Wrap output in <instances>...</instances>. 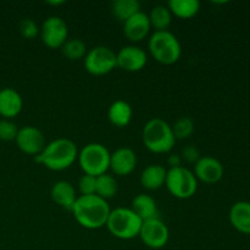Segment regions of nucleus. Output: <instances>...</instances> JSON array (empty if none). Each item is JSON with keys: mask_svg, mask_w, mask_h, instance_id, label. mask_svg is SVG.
<instances>
[{"mask_svg": "<svg viewBox=\"0 0 250 250\" xmlns=\"http://www.w3.org/2000/svg\"><path fill=\"white\" fill-rule=\"evenodd\" d=\"M110 211L109 203L97 194L77 197L71 210L76 221L87 229H99L106 226Z\"/></svg>", "mask_w": 250, "mask_h": 250, "instance_id": "f257e3e1", "label": "nucleus"}, {"mask_svg": "<svg viewBox=\"0 0 250 250\" xmlns=\"http://www.w3.org/2000/svg\"><path fill=\"white\" fill-rule=\"evenodd\" d=\"M78 149L75 142L68 138H58L46 144L34 161L51 171H63L76 163Z\"/></svg>", "mask_w": 250, "mask_h": 250, "instance_id": "f03ea898", "label": "nucleus"}, {"mask_svg": "<svg viewBox=\"0 0 250 250\" xmlns=\"http://www.w3.org/2000/svg\"><path fill=\"white\" fill-rule=\"evenodd\" d=\"M142 139L144 146L154 154L170 153L176 144L172 127L160 117H154L144 125Z\"/></svg>", "mask_w": 250, "mask_h": 250, "instance_id": "7ed1b4c3", "label": "nucleus"}, {"mask_svg": "<svg viewBox=\"0 0 250 250\" xmlns=\"http://www.w3.org/2000/svg\"><path fill=\"white\" fill-rule=\"evenodd\" d=\"M142 224L141 217L131 208H116L110 211L106 227L114 237L128 241L139 236Z\"/></svg>", "mask_w": 250, "mask_h": 250, "instance_id": "20e7f679", "label": "nucleus"}, {"mask_svg": "<svg viewBox=\"0 0 250 250\" xmlns=\"http://www.w3.org/2000/svg\"><path fill=\"white\" fill-rule=\"evenodd\" d=\"M149 53L163 65L176 63L182 54V46L177 37L170 31L154 32L148 42Z\"/></svg>", "mask_w": 250, "mask_h": 250, "instance_id": "39448f33", "label": "nucleus"}, {"mask_svg": "<svg viewBox=\"0 0 250 250\" xmlns=\"http://www.w3.org/2000/svg\"><path fill=\"white\" fill-rule=\"evenodd\" d=\"M110 155L104 144L89 143L78 151L77 160L84 175L98 177L110 170Z\"/></svg>", "mask_w": 250, "mask_h": 250, "instance_id": "423d86ee", "label": "nucleus"}, {"mask_svg": "<svg viewBox=\"0 0 250 250\" xmlns=\"http://www.w3.org/2000/svg\"><path fill=\"white\" fill-rule=\"evenodd\" d=\"M165 186L172 197L177 199H189L197 193L198 180L189 168L178 166L168 168Z\"/></svg>", "mask_w": 250, "mask_h": 250, "instance_id": "0eeeda50", "label": "nucleus"}, {"mask_svg": "<svg viewBox=\"0 0 250 250\" xmlns=\"http://www.w3.org/2000/svg\"><path fill=\"white\" fill-rule=\"evenodd\" d=\"M83 60L85 71L93 76L107 75L117 67L116 53L105 45H98L90 49Z\"/></svg>", "mask_w": 250, "mask_h": 250, "instance_id": "6e6552de", "label": "nucleus"}, {"mask_svg": "<svg viewBox=\"0 0 250 250\" xmlns=\"http://www.w3.org/2000/svg\"><path fill=\"white\" fill-rule=\"evenodd\" d=\"M39 34L44 45L50 49H59L67 41V23L61 17L50 16L43 22Z\"/></svg>", "mask_w": 250, "mask_h": 250, "instance_id": "1a4fd4ad", "label": "nucleus"}, {"mask_svg": "<svg viewBox=\"0 0 250 250\" xmlns=\"http://www.w3.org/2000/svg\"><path fill=\"white\" fill-rule=\"evenodd\" d=\"M139 238L150 249H161L167 244L170 238V231L165 222L159 219L148 220L143 221L142 224L141 232H139Z\"/></svg>", "mask_w": 250, "mask_h": 250, "instance_id": "9d476101", "label": "nucleus"}, {"mask_svg": "<svg viewBox=\"0 0 250 250\" xmlns=\"http://www.w3.org/2000/svg\"><path fill=\"white\" fill-rule=\"evenodd\" d=\"M15 142L22 153L33 156L39 155L46 146L44 133L34 126H24L20 128Z\"/></svg>", "mask_w": 250, "mask_h": 250, "instance_id": "9b49d317", "label": "nucleus"}, {"mask_svg": "<svg viewBox=\"0 0 250 250\" xmlns=\"http://www.w3.org/2000/svg\"><path fill=\"white\" fill-rule=\"evenodd\" d=\"M117 67L127 72H138L146 67L148 55L144 49L137 45H126L116 54Z\"/></svg>", "mask_w": 250, "mask_h": 250, "instance_id": "f8f14e48", "label": "nucleus"}, {"mask_svg": "<svg viewBox=\"0 0 250 250\" xmlns=\"http://www.w3.org/2000/svg\"><path fill=\"white\" fill-rule=\"evenodd\" d=\"M194 176L197 180L214 185L224 177V165L214 156H202L194 164Z\"/></svg>", "mask_w": 250, "mask_h": 250, "instance_id": "ddd939ff", "label": "nucleus"}, {"mask_svg": "<svg viewBox=\"0 0 250 250\" xmlns=\"http://www.w3.org/2000/svg\"><path fill=\"white\" fill-rule=\"evenodd\" d=\"M137 166V154L128 146H121L110 155V170L116 176H128Z\"/></svg>", "mask_w": 250, "mask_h": 250, "instance_id": "4468645a", "label": "nucleus"}, {"mask_svg": "<svg viewBox=\"0 0 250 250\" xmlns=\"http://www.w3.org/2000/svg\"><path fill=\"white\" fill-rule=\"evenodd\" d=\"M151 26L149 16L143 11L137 12L124 22V34L132 43H138L146 39L150 32Z\"/></svg>", "mask_w": 250, "mask_h": 250, "instance_id": "2eb2a0df", "label": "nucleus"}, {"mask_svg": "<svg viewBox=\"0 0 250 250\" xmlns=\"http://www.w3.org/2000/svg\"><path fill=\"white\" fill-rule=\"evenodd\" d=\"M22 107H23V100L16 89L10 87L0 89V116L2 119H14L20 115Z\"/></svg>", "mask_w": 250, "mask_h": 250, "instance_id": "dca6fc26", "label": "nucleus"}, {"mask_svg": "<svg viewBox=\"0 0 250 250\" xmlns=\"http://www.w3.org/2000/svg\"><path fill=\"white\" fill-rule=\"evenodd\" d=\"M50 197L55 204L68 211L72 210L76 199H77L75 187L72 183L67 182V181H58L54 183L50 190Z\"/></svg>", "mask_w": 250, "mask_h": 250, "instance_id": "f3484780", "label": "nucleus"}, {"mask_svg": "<svg viewBox=\"0 0 250 250\" xmlns=\"http://www.w3.org/2000/svg\"><path fill=\"white\" fill-rule=\"evenodd\" d=\"M229 222L238 232L250 234V202L234 203L229 210Z\"/></svg>", "mask_w": 250, "mask_h": 250, "instance_id": "a211bd4d", "label": "nucleus"}, {"mask_svg": "<svg viewBox=\"0 0 250 250\" xmlns=\"http://www.w3.org/2000/svg\"><path fill=\"white\" fill-rule=\"evenodd\" d=\"M131 209L141 217L142 221L159 219V209L155 199L146 193H141L133 198Z\"/></svg>", "mask_w": 250, "mask_h": 250, "instance_id": "6ab92c4d", "label": "nucleus"}, {"mask_svg": "<svg viewBox=\"0 0 250 250\" xmlns=\"http://www.w3.org/2000/svg\"><path fill=\"white\" fill-rule=\"evenodd\" d=\"M133 116V109L129 103L125 100H115L107 110V119L110 124L119 128H125L128 126Z\"/></svg>", "mask_w": 250, "mask_h": 250, "instance_id": "aec40b11", "label": "nucleus"}, {"mask_svg": "<svg viewBox=\"0 0 250 250\" xmlns=\"http://www.w3.org/2000/svg\"><path fill=\"white\" fill-rule=\"evenodd\" d=\"M166 170L164 166L159 164L148 165L141 175V185L146 190H158L163 186H165L166 181Z\"/></svg>", "mask_w": 250, "mask_h": 250, "instance_id": "412c9836", "label": "nucleus"}, {"mask_svg": "<svg viewBox=\"0 0 250 250\" xmlns=\"http://www.w3.org/2000/svg\"><path fill=\"white\" fill-rule=\"evenodd\" d=\"M167 7L173 16L182 20L194 17L200 10V2L198 0H170Z\"/></svg>", "mask_w": 250, "mask_h": 250, "instance_id": "4be33fe9", "label": "nucleus"}, {"mask_svg": "<svg viewBox=\"0 0 250 250\" xmlns=\"http://www.w3.org/2000/svg\"><path fill=\"white\" fill-rule=\"evenodd\" d=\"M148 16L151 28L155 29L154 32L167 31L172 22V14L165 5H158V6L153 7Z\"/></svg>", "mask_w": 250, "mask_h": 250, "instance_id": "5701e85b", "label": "nucleus"}, {"mask_svg": "<svg viewBox=\"0 0 250 250\" xmlns=\"http://www.w3.org/2000/svg\"><path fill=\"white\" fill-rule=\"evenodd\" d=\"M141 11L138 0H115L111 2V12L119 21L125 22Z\"/></svg>", "mask_w": 250, "mask_h": 250, "instance_id": "b1692460", "label": "nucleus"}, {"mask_svg": "<svg viewBox=\"0 0 250 250\" xmlns=\"http://www.w3.org/2000/svg\"><path fill=\"white\" fill-rule=\"evenodd\" d=\"M119 190L116 178L109 173H104L97 177V185H95V194L104 200H109L116 195Z\"/></svg>", "mask_w": 250, "mask_h": 250, "instance_id": "393cba45", "label": "nucleus"}, {"mask_svg": "<svg viewBox=\"0 0 250 250\" xmlns=\"http://www.w3.org/2000/svg\"><path fill=\"white\" fill-rule=\"evenodd\" d=\"M60 49L62 51L63 56L71 61H77L81 60V59H84L85 54L88 51L84 42L77 38L67 39Z\"/></svg>", "mask_w": 250, "mask_h": 250, "instance_id": "a878e982", "label": "nucleus"}, {"mask_svg": "<svg viewBox=\"0 0 250 250\" xmlns=\"http://www.w3.org/2000/svg\"><path fill=\"white\" fill-rule=\"evenodd\" d=\"M171 127H172V132L176 141H177V139L182 141V139L189 138L193 134V132H194V121H193L190 117L183 116L180 117L178 120H176L173 126Z\"/></svg>", "mask_w": 250, "mask_h": 250, "instance_id": "bb28decb", "label": "nucleus"}, {"mask_svg": "<svg viewBox=\"0 0 250 250\" xmlns=\"http://www.w3.org/2000/svg\"><path fill=\"white\" fill-rule=\"evenodd\" d=\"M19 127L11 120L1 119L0 120V141L12 142L16 139L19 133Z\"/></svg>", "mask_w": 250, "mask_h": 250, "instance_id": "cd10ccee", "label": "nucleus"}, {"mask_svg": "<svg viewBox=\"0 0 250 250\" xmlns=\"http://www.w3.org/2000/svg\"><path fill=\"white\" fill-rule=\"evenodd\" d=\"M19 31L24 39L32 41V39H34L38 36L39 32H41V28H39L38 24H37V22L34 20L23 19L20 21Z\"/></svg>", "mask_w": 250, "mask_h": 250, "instance_id": "c85d7f7f", "label": "nucleus"}, {"mask_svg": "<svg viewBox=\"0 0 250 250\" xmlns=\"http://www.w3.org/2000/svg\"><path fill=\"white\" fill-rule=\"evenodd\" d=\"M95 185H97V177L90 175H83L78 181V190H80L81 195L95 194Z\"/></svg>", "mask_w": 250, "mask_h": 250, "instance_id": "c756f323", "label": "nucleus"}, {"mask_svg": "<svg viewBox=\"0 0 250 250\" xmlns=\"http://www.w3.org/2000/svg\"><path fill=\"white\" fill-rule=\"evenodd\" d=\"M200 158H202V156H200L199 149L195 146H185V148L182 149V153H181V159L188 164H195Z\"/></svg>", "mask_w": 250, "mask_h": 250, "instance_id": "7c9ffc66", "label": "nucleus"}, {"mask_svg": "<svg viewBox=\"0 0 250 250\" xmlns=\"http://www.w3.org/2000/svg\"><path fill=\"white\" fill-rule=\"evenodd\" d=\"M181 163H182V159H181V155H178V154H171L168 156L167 164L170 166V168L178 167V166H181Z\"/></svg>", "mask_w": 250, "mask_h": 250, "instance_id": "2f4dec72", "label": "nucleus"}, {"mask_svg": "<svg viewBox=\"0 0 250 250\" xmlns=\"http://www.w3.org/2000/svg\"><path fill=\"white\" fill-rule=\"evenodd\" d=\"M46 4L54 5V6H59V5L65 4V1H62V0H59V1H46Z\"/></svg>", "mask_w": 250, "mask_h": 250, "instance_id": "473e14b6", "label": "nucleus"}]
</instances>
